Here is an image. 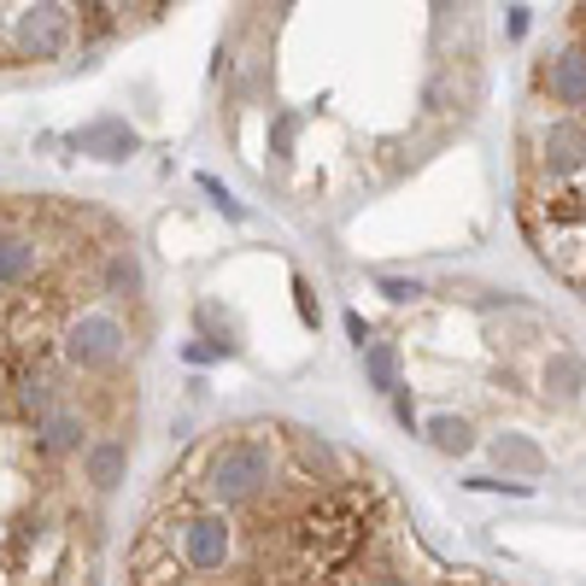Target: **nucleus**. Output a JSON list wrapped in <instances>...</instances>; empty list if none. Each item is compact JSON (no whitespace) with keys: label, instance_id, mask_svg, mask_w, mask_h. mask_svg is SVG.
Returning a JSON list of instances; mask_svg holds the SVG:
<instances>
[{"label":"nucleus","instance_id":"nucleus-1","mask_svg":"<svg viewBox=\"0 0 586 586\" xmlns=\"http://www.w3.org/2000/svg\"><path fill=\"white\" fill-rule=\"evenodd\" d=\"M282 469V429H252V434H224L200 457V487L217 511H241L264 499Z\"/></svg>","mask_w":586,"mask_h":586},{"label":"nucleus","instance_id":"nucleus-2","mask_svg":"<svg viewBox=\"0 0 586 586\" xmlns=\"http://www.w3.org/2000/svg\"><path fill=\"white\" fill-rule=\"evenodd\" d=\"M123 352H130V328L106 306H83L59 328V358H65L76 375H112L123 363Z\"/></svg>","mask_w":586,"mask_h":586},{"label":"nucleus","instance_id":"nucleus-3","mask_svg":"<svg viewBox=\"0 0 586 586\" xmlns=\"http://www.w3.org/2000/svg\"><path fill=\"white\" fill-rule=\"evenodd\" d=\"M177 546H182V575H224L235 563V522L217 511V504H205V511H182L177 522Z\"/></svg>","mask_w":586,"mask_h":586},{"label":"nucleus","instance_id":"nucleus-4","mask_svg":"<svg viewBox=\"0 0 586 586\" xmlns=\"http://www.w3.org/2000/svg\"><path fill=\"white\" fill-rule=\"evenodd\" d=\"M76 36H83V24H76V12L65 0H29L19 19H12V47H19L24 59H36V65L65 59L76 47Z\"/></svg>","mask_w":586,"mask_h":586},{"label":"nucleus","instance_id":"nucleus-5","mask_svg":"<svg viewBox=\"0 0 586 586\" xmlns=\"http://www.w3.org/2000/svg\"><path fill=\"white\" fill-rule=\"evenodd\" d=\"M540 94L563 112H586V47H563L540 65Z\"/></svg>","mask_w":586,"mask_h":586},{"label":"nucleus","instance_id":"nucleus-6","mask_svg":"<svg viewBox=\"0 0 586 586\" xmlns=\"http://www.w3.org/2000/svg\"><path fill=\"white\" fill-rule=\"evenodd\" d=\"M36 271H41V241L19 224H0V294L29 288Z\"/></svg>","mask_w":586,"mask_h":586},{"label":"nucleus","instance_id":"nucleus-7","mask_svg":"<svg viewBox=\"0 0 586 586\" xmlns=\"http://www.w3.org/2000/svg\"><path fill=\"white\" fill-rule=\"evenodd\" d=\"M88 417H83V405H59L53 417H41L36 422V452L41 457H83V446H88Z\"/></svg>","mask_w":586,"mask_h":586},{"label":"nucleus","instance_id":"nucleus-8","mask_svg":"<svg viewBox=\"0 0 586 586\" xmlns=\"http://www.w3.org/2000/svg\"><path fill=\"white\" fill-rule=\"evenodd\" d=\"M71 147L88 153V158H100V165H123L141 141H135V130L123 118H94V123H83V130L71 135Z\"/></svg>","mask_w":586,"mask_h":586},{"label":"nucleus","instance_id":"nucleus-9","mask_svg":"<svg viewBox=\"0 0 586 586\" xmlns=\"http://www.w3.org/2000/svg\"><path fill=\"white\" fill-rule=\"evenodd\" d=\"M123 469H130V434H100L83 446V481L94 493H112L123 481Z\"/></svg>","mask_w":586,"mask_h":586},{"label":"nucleus","instance_id":"nucleus-10","mask_svg":"<svg viewBox=\"0 0 586 586\" xmlns=\"http://www.w3.org/2000/svg\"><path fill=\"white\" fill-rule=\"evenodd\" d=\"M100 288L112 294V299H141V294H147V276H141L135 247H112V252H106V264H100Z\"/></svg>","mask_w":586,"mask_h":586},{"label":"nucleus","instance_id":"nucleus-11","mask_svg":"<svg viewBox=\"0 0 586 586\" xmlns=\"http://www.w3.org/2000/svg\"><path fill=\"white\" fill-rule=\"evenodd\" d=\"M363 352V375H370V387L375 393H399V370H405V358H399V346L393 340H370V346H358Z\"/></svg>","mask_w":586,"mask_h":586},{"label":"nucleus","instance_id":"nucleus-12","mask_svg":"<svg viewBox=\"0 0 586 586\" xmlns=\"http://www.w3.org/2000/svg\"><path fill=\"white\" fill-rule=\"evenodd\" d=\"M493 452H499V464L511 469V475H546V464H551V457H546L540 446H528L522 434H504V440H493Z\"/></svg>","mask_w":586,"mask_h":586},{"label":"nucleus","instance_id":"nucleus-13","mask_svg":"<svg viewBox=\"0 0 586 586\" xmlns=\"http://www.w3.org/2000/svg\"><path fill=\"white\" fill-rule=\"evenodd\" d=\"M429 440H434V452H446V457H464L475 446V434H469L464 417H434L429 422Z\"/></svg>","mask_w":586,"mask_h":586},{"label":"nucleus","instance_id":"nucleus-14","mask_svg":"<svg viewBox=\"0 0 586 586\" xmlns=\"http://www.w3.org/2000/svg\"><path fill=\"white\" fill-rule=\"evenodd\" d=\"M200 188H205V194H212L217 205H224V217H235V224H241V217H247V205H241V200H235V194H229V188H224V182H217V177H200Z\"/></svg>","mask_w":586,"mask_h":586},{"label":"nucleus","instance_id":"nucleus-15","mask_svg":"<svg viewBox=\"0 0 586 586\" xmlns=\"http://www.w3.org/2000/svg\"><path fill=\"white\" fill-rule=\"evenodd\" d=\"M382 294L393 299V306H405V299H417L422 288H417V282H399V276H382Z\"/></svg>","mask_w":586,"mask_h":586},{"label":"nucleus","instance_id":"nucleus-16","mask_svg":"<svg viewBox=\"0 0 586 586\" xmlns=\"http://www.w3.org/2000/svg\"><path fill=\"white\" fill-rule=\"evenodd\" d=\"M346 335H352L358 346H370V340H375V328H370V323H363V316H358V311H346Z\"/></svg>","mask_w":586,"mask_h":586},{"label":"nucleus","instance_id":"nucleus-17","mask_svg":"<svg viewBox=\"0 0 586 586\" xmlns=\"http://www.w3.org/2000/svg\"><path fill=\"white\" fill-rule=\"evenodd\" d=\"M182 358H188V363H212L217 352H212V346H205V340H194V346H182Z\"/></svg>","mask_w":586,"mask_h":586}]
</instances>
